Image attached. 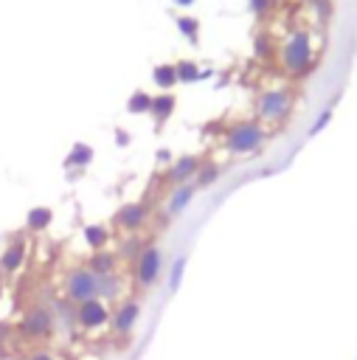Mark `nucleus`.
<instances>
[{
    "instance_id": "obj_1",
    "label": "nucleus",
    "mask_w": 357,
    "mask_h": 360,
    "mask_svg": "<svg viewBox=\"0 0 357 360\" xmlns=\"http://www.w3.org/2000/svg\"><path fill=\"white\" fill-rule=\"evenodd\" d=\"M278 65L290 79H304L318 65V48L315 37L306 28H292L284 42L278 45Z\"/></svg>"
},
{
    "instance_id": "obj_2",
    "label": "nucleus",
    "mask_w": 357,
    "mask_h": 360,
    "mask_svg": "<svg viewBox=\"0 0 357 360\" xmlns=\"http://www.w3.org/2000/svg\"><path fill=\"white\" fill-rule=\"evenodd\" d=\"M264 141H267V127H264L261 121H256V118L233 121V124L225 129V138H222L228 155H236V158L259 152V149L264 146Z\"/></svg>"
},
{
    "instance_id": "obj_3",
    "label": "nucleus",
    "mask_w": 357,
    "mask_h": 360,
    "mask_svg": "<svg viewBox=\"0 0 357 360\" xmlns=\"http://www.w3.org/2000/svg\"><path fill=\"white\" fill-rule=\"evenodd\" d=\"M295 96L290 87H267L256 96V121L264 127H278L292 115Z\"/></svg>"
},
{
    "instance_id": "obj_4",
    "label": "nucleus",
    "mask_w": 357,
    "mask_h": 360,
    "mask_svg": "<svg viewBox=\"0 0 357 360\" xmlns=\"http://www.w3.org/2000/svg\"><path fill=\"white\" fill-rule=\"evenodd\" d=\"M17 332H20V338L34 340V343L48 340V338H53V332H56V312H53L48 304H31V307L22 312L20 323H17Z\"/></svg>"
},
{
    "instance_id": "obj_5",
    "label": "nucleus",
    "mask_w": 357,
    "mask_h": 360,
    "mask_svg": "<svg viewBox=\"0 0 357 360\" xmlns=\"http://www.w3.org/2000/svg\"><path fill=\"white\" fill-rule=\"evenodd\" d=\"M62 295H65V301H70V304H82V301L98 298V276L90 273L84 264L67 270L65 278H62Z\"/></svg>"
},
{
    "instance_id": "obj_6",
    "label": "nucleus",
    "mask_w": 357,
    "mask_h": 360,
    "mask_svg": "<svg viewBox=\"0 0 357 360\" xmlns=\"http://www.w3.org/2000/svg\"><path fill=\"white\" fill-rule=\"evenodd\" d=\"M129 267H132V281L141 290H149L160 278V273H163V250L157 245L146 242V248L135 256V262Z\"/></svg>"
},
{
    "instance_id": "obj_7",
    "label": "nucleus",
    "mask_w": 357,
    "mask_h": 360,
    "mask_svg": "<svg viewBox=\"0 0 357 360\" xmlns=\"http://www.w3.org/2000/svg\"><path fill=\"white\" fill-rule=\"evenodd\" d=\"M149 222V205L143 200H129L112 214V228L124 233H141Z\"/></svg>"
},
{
    "instance_id": "obj_8",
    "label": "nucleus",
    "mask_w": 357,
    "mask_h": 360,
    "mask_svg": "<svg viewBox=\"0 0 357 360\" xmlns=\"http://www.w3.org/2000/svg\"><path fill=\"white\" fill-rule=\"evenodd\" d=\"M76 323H79L82 329H87V332L107 326V323H110V307H107V301L90 298V301L76 304Z\"/></svg>"
},
{
    "instance_id": "obj_9",
    "label": "nucleus",
    "mask_w": 357,
    "mask_h": 360,
    "mask_svg": "<svg viewBox=\"0 0 357 360\" xmlns=\"http://www.w3.org/2000/svg\"><path fill=\"white\" fill-rule=\"evenodd\" d=\"M138 318H141V304H138L135 298H124V301L110 312V329H112V335H118V338L129 335V332L135 329Z\"/></svg>"
},
{
    "instance_id": "obj_10",
    "label": "nucleus",
    "mask_w": 357,
    "mask_h": 360,
    "mask_svg": "<svg viewBox=\"0 0 357 360\" xmlns=\"http://www.w3.org/2000/svg\"><path fill=\"white\" fill-rule=\"evenodd\" d=\"M25 262H28V239L25 236H11L8 245L0 253V273L14 276L25 267Z\"/></svg>"
},
{
    "instance_id": "obj_11",
    "label": "nucleus",
    "mask_w": 357,
    "mask_h": 360,
    "mask_svg": "<svg viewBox=\"0 0 357 360\" xmlns=\"http://www.w3.org/2000/svg\"><path fill=\"white\" fill-rule=\"evenodd\" d=\"M200 166H202V158H200V155H180V158H174V160L169 163V169H166V180H169L171 186L194 183Z\"/></svg>"
},
{
    "instance_id": "obj_12",
    "label": "nucleus",
    "mask_w": 357,
    "mask_h": 360,
    "mask_svg": "<svg viewBox=\"0 0 357 360\" xmlns=\"http://www.w3.org/2000/svg\"><path fill=\"white\" fill-rule=\"evenodd\" d=\"M118 262H121L118 250L104 248V250H90L84 267H87L90 273H96V276H110V273H118Z\"/></svg>"
},
{
    "instance_id": "obj_13",
    "label": "nucleus",
    "mask_w": 357,
    "mask_h": 360,
    "mask_svg": "<svg viewBox=\"0 0 357 360\" xmlns=\"http://www.w3.org/2000/svg\"><path fill=\"white\" fill-rule=\"evenodd\" d=\"M194 194H197V186H194V183L171 186V191H169V197H166V214H169V217H177V214H183V211L191 205Z\"/></svg>"
},
{
    "instance_id": "obj_14",
    "label": "nucleus",
    "mask_w": 357,
    "mask_h": 360,
    "mask_svg": "<svg viewBox=\"0 0 357 360\" xmlns=\"http://www.w3.org/2000/svg\"><path fill=\"white\" fill-rule=\"evenodd\" d=\"M174 110H177V96H174L171 90H160V93L152 96V110H149V115L155 118L157 127H163V124L174 115Z\"/></svg>"
},
{
    "instance_id": "obj_15",
    "label": "nucleus",
    "mask_w": 357,
    "mask_h": 360,
    "mask_svg": "<svg viewBox=\"0 0 357 360\" xmlns=\"http://www.w3.org/2000/svg\"><path fill=\"white\" fill-rule=\"evenodd\" d=\"M93 158H96L93 146H90V143H84V141H76V143L70 146V152L65 155L62 166H65V169H70V172H82V169H87V166L93 163Z\"/></svg>"
},
{
    "instance_id": "obj_16",
    "label": "nucleus",
    "mask_w": 357,
    "mask_h": 360,
    "mask_svg": "<svg viewBox=\"0 0 357 360\" xmlns=\"http://www.w3.org/2000/svg\"><path fill=\"white\" fill-rule=\"evenodd\" d=\"M174 70H177V84H197V82H202V79L211 76V70H202L194 59L174 62Z\"/></svg>"
},
{
    "instance_id": "obj_17",
    "label": "nucleus",
    "mask_w": 357,
    "mask_h": 360,
    "mask_svg": "<svg viewBox=\"0 0 357 360\" xmlns=\"http://www.w3.org/2000/svg\"><path fill=\"white\" fill-rule=\"evenodd\" d=\"M82 239L90 250H104V248H110V228L104 222H90V225H84Z\"/></svg>"
},
{
    "instance_id": "obj_18",
    "label": "nucleus",
    "mask_w": 357,
    "mask_h": 360,
    "mask_svg": "<svg viewBox=\"0 0 357 360\" xmlns=\"http://www.w3.org/2000/svg\"><path fill=\"white\" fill-rule=\"evenodd\" d=\"M51 222H53V208H48V205H34V208H28V214H25V228H28L31 233L48 231Z\"/></svg>"
},
{
    "instance_id": "obj_19",
    "label": "nucleus",
    "mask_w": 357,
    "mask_h": 360,
    "mask_svg": "<svg viewBox=\"0 0 357 360\" xmlns=\"http://www.w3.org/2000/svg\"><path fill=\"white\" fill-rule=\"evenodd\" d=\"M152 82L157 90H171L177 87V70H174V62H160L152 68Z\"/></svg>"
},
{
    "instance_id": "obj_20",
    "label": "nucleus",
    "mask_w": 357,
    "mask_h": 360,
    "mask_svg": "<svg viewBox=\"0 0 357 360\" xmlns=\"http://www.w3.org/2000/svg\"><path fill=\"white\" fill-rule=\"evenodd\" d=\"M174 25H177L180 37H183L188 45H197V42H200V31H202V25H200L197 17H191V14H180V17H174Z\"/></svg>"
},
{
    "instance_id": "obj_21",
    "label": "nucleus",
    "mask_w": 357,
    "mask_h": 360,
    "mask_svg": "<svg viewBox=\"0 0 357 360\" xmlns=\"http://www.w3.org/2000/svg\"><path fill=\"white\" fill-rule=\"evenodd\" d=\"M219 174H222L219 163H214V160H202V166H200V172H197V177H194L197 191H200V188H211V186L219 180Z\"/></svg>"
},
{
    "instance_id": "obj_22",
    "label": "nucleus",
    "mask_w": 357,
    "mask_h": 360,
    "mask_svg": "<svg viewBox=\"0 0 357 360\" xmlns=\"http://www.w3.org/2000/svg\"><path fill=\"white\" fill-rule=\"evenodd\" d=\"M121 295V276L110 273V276H98V298L101 301H115Z\"/></svg>"
},
{
    "instance_id": "obj_23",
    "label": "nucleus",
    "mask_w": 357,
    "mask_h": 360,
    "mask_svg": "<svg viewBox=\"0 0 357 360\" xmlns=\"http://www.w3.org/2000/svg\"><path fill=\"white\" fill-rule=\"evenodd\" d=\"M149 110H152V93L135 90V93L126 98V112H129V115H146Z\"/></svg>"
},
{
    "instance_id": "obj_24",
    "label": "nucleus",
    "mask_w": 357,
    "mask_h": 360,
    "mask_svg": "<svg viewBox=\"0 0 357 360\" xmlns=\"http://www.w3.org/2000/svg\"><path fill=\"white\" fill-rule=\"evenodd\" d=\"M143 248H146V239H143L141 233H129V236L121 242V250H118V256H121V259H126V262L132 264V262H135V256H138Z\"/></svg>"
},
{
    "instance_id": "obj_25",
    "label": "nucleus",
    "mask_w": 357,
    "mask_h": 360,
    "mask_svg": "<svg viewBox=\"0 0 357 360\" xmlns=\"http://www.w3.org/2000/svg\"><path fill=\"white\" fill-rule=\"evenodd\" d=\"M273 51H275V42H273V37H270L267 31L256 34V39H253V53H256L259 59H270V56H273Z\"/></svg>"
},
{
    "instance_id": "obj_26",
    "label": "nucleus",
    "mask_w": 357,
    "mask_h": 360,
    "mask_svg": "<svg viewBox=\"0 0 357 360\" xmlns=\"http://www.w3.org/2000/svg\"><path fill=\"white\" fill-rule=\"evenodd\" d=\"M332 115H335V107L329 104V107H323L320 112H318V118L312 121V127H309V138H315V135H320L326 127H329V121H332Z\"/></svg>"
},
{
    "instance_id": "obj_27",
    "label": "nucleus",
    "mask_w": 357,
    "mask_h": 360,
    "mask_svg": "<svg viewBox=\"0 0 357 360\" xmlns=\"http://www.w3.org/2000/svg\"><path fill=\"white\" fill-rule=\"evenodd\" d=\"M183 270H186V259L177 256V259L171 262V270H169V292H174V290L180 287V281H183Z\"/></svg>"
},
{
    "instance_id": "obj_28",
    "label": "nucleus",
    "mask_w": 357,
    "mask_h": 360,
    "mask_svg": "<svg viewBox=\"0 0 357 360\" xmlns=\"http://www.w3.org/2000/svg\"><path fill=\"white\" fill-rule=\"evenodd\" d=\"M247 8H250L259 20H264V17L270 14V8H273V0H247Z\"/></svg>"
},
{
    "instance_id": "obj_29",
    "label": "nucleus",
    "mask_w": 357,
    "mask_h": 360,
    "mask_svg": "<svg viewBox=\"0 0 357 360\" xmlns=\"http://www.w3.org/2000/svg\"><path fill=\"white\" fill-rule=\"evenodd\" d=\"M301 3H306L309 8H315V11L326 14V11H329V3H332V0H301Z\"/></svg>"
},
{
    "instance_id": "obj_30",
    "label": "nucleus",
    "mask_w": 357,
    "mask_h": 360,
    "mask_svg": "<svg viewBox=\"0 0 357 360\" xmlns=\"http://www.w3.org/2000/svg\"><path fill=\"white\" fill-rule=\"evenodd\" d=\"M28 360H53V354H51L48 349H34V352L28 354Z\"/></svg>"
},
{
    "instance_id": "obj_31",
    "label": "nucleus",
    "mask_w": 357,
    "mask_h": 360,
    "mask_svg": "<svg viewBox=\"0 0 357 360\" xmlns=\"http://www.w3.org/2000/svg\"><path fill=\"white\" fill-rule=\"evenodd\" d=\"M155 160H160V163H171V160H174V158H171V149H166V146L157 149V152H155Z\"/></svg>"
},
{
    "instance_id": "obj_32",
    "label": "nucleus",
    "mask_w": 357,
    "mask_h": 360,
    "mask_svg": "<svg viewBox=\"0 0 357 360\" xmlns=\"http://www.w3.org/2000/svg\"><path fill=\"white\" fill-rule=\"evenodd\" d=\"M115 143H118V146H126V143H129V132L115 129Z\"/></svg>"
},
{
    "instance_id": "obj_33",
    "label": "nucleus",
    "mask_w": 357,
    "mask_h": 360,
    "mask_svg": "<svg viewBox=\"0 0 357 360\" xmlns=\"http://www.w3.org/2000/svg\"><path fill=\"white\" fill-rule=\"evenodd\" d=\"M171 3H174L177 8H191V6L197 3V0H171Z\"/></svg>"
},
{
    "instance_id": "obj_34",
    "label": "nucleus",
    "mask_w": 357,
    "mask_h": 360,
    "mask_svg": "<svg viewBox=\"0 0 357 360\" xmlns=\"http://www.w3.org/2000/svg\"><path fill=\"white\" fill-rule=\"evenodd\" d=\"M0 298H3V284H0Z\"/></svg>"
}]
</instances>
